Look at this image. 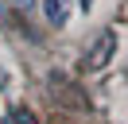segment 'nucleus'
<instances>
[{
	"label": "nucleus",
	"mask_w": 128,
	"mask_h": 124,
	"mask_svg": "<svg viewBox=\"0 0 128 124\" xmlns=\"http://www.w3.org/2000/svg\"><path fill=\"white\" fill-rule=\"evenodd\" d=\"M12 4H16V8H31L35 0H12Z\"/></svg>",
	"instance_id": "nucleus-4"
},
{
	"label": "nucleus",
	"mask_w": 128,
	"mask_h": 124,
	"mask_svg": "<svg viewBox=\"0 0 128 124\" xmlns=\"http://www.w3.org/2000/svg\"><path fill=\"white\" fill-rule=\"evenodd\" d=\"M43 8H47V20L54 23V27H62V23L70 20V0H43Z\"/></svg>",
	"instance_id": "nucleus-2"
},
{
	"label": "nucleus",
	"mask_w": 128,
	"mask_h": 124,
	"mask_svg": "<svg viewBox=\"0 0 128 124\" xmlns=\"http://www.w3.org/2000/svg\"><path fill=\"white\" fill-rule=\"evenodd\" d=\"M8 124H35V116L27 112V108H16V112L8 116Z\"/></svg>",
	"instance_id": "nucleus-3"
},
{
	"label": "nucleus",
	"mask_w": 128,
	"mask_h": 124,
	"mask_svg": "<svg viewBox=\"0 0 128 124\" xmlns=\"http://www.w3.org/2000/svg\"><path fill=\"white\" fill-rule=\"evenodd\" d=\"M78 4H82V12H89V8H93V0H78Z\"/></svg>",
	"instance_id": "nucleus-5"
},
{
	"label": "nucleus",
	"mask_w": 128,
	"mask_h": 124,
	"mask_svg": "<svg viewBox=\"0 0 128 124\" xmlns=\"http://www.w3.org/2000/svg\"><path fill=\"white\" fill-rule=\"evenodd\" d=\"M112 54H116V31H101V39H97V43L89 46V54H86V66L101 70V66H109Z\"/></svg>",
	"instance_id": "nucleus-1"
}]
</instances>
